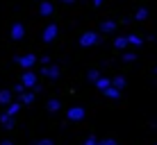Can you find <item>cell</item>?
<instances>
[{"label": "cell", "mask_w": 157, "mask_h": 145, "mask_svg": "<svg viewBox=\"0 0 157 145\" xmlns=\"http://www.w3.org/2000/svg\"><path fill=\"white\" fill-rule=\"evenodd\" d=\"M78 43L82 48H91L96 43H102V36H100V32H84V34L78 39Z\"/></svg>", "instance_id": "obj_1"}, {"label": "cell", "mask_w": 157, "mask_h": 145, "mask_svg": "<svg viewBox=\"0 0 157 145\" xmlns=\"http://www.w3.org/2000/svg\"><path fill=\"white\" fill-rule=\"evenodd\" d=\"M57 34H59V25L57 23H48L46 30H43V34H41V41L43 43H52V41L57 39Z\"/></svg>", "instance_id": "obj_2"}, {"label": "cell", "mask_w": 157, "mask_h": 145, "mask_svg": "<svg viewBox=\"0 0 157 145\" xmlns=\"http://www.w3.org/2000/svg\"><path fill=\"white\" fill-rule=\"evenodd\" d=\"M14 61L16 63H21V66L25 68V71H30L32 66H34L39 59H36V55H32V52H28V55H21V57H14Z\"/></svg>", "instance_id": "obj_3"}, {"label": "cell", "mask_w": 157, "mask_h": 145, "mask_svg": "<svg viewBox=\"0 0 157 145\" xmlns=\"http://www.w3.org/2000/svg\"><path fill=\"white\" fill-rule=\"evenodd\" d=\"M84 116H86V111H84V107H71V109L66 111V118L71 122H78V120H84Z\"/></svg>", "instance_id": "obj_4"}, {"label": "cell", "mask_w": 157, "mask_h": 145, "mask_svg": "<svg viewBox=\"0 0 157 145\" xmlns=\"http://www.w3.org/2000/svg\"><path fill=\"white\" fill-rule=\"evenodd\" d=\"M21 82H23L28 89H34L36 84H39V79H36V73H32V68H30V71H25L21 75Z\"/></svg>", "instance_id": "obj_5"}, {"label": "cell", "mask_w": 157, "mask_h": 145, "mask_svg": "<svg viewBox=\"0 0 157 145\" xmlns=\"http://www.w3.org/2000/svg\"><path fill=\"white\" fill-rule=\"evenodd\" d=\"M9 36H12L14 41H21L25 36V25L21 23V20H16V23L12 25V30H9Z\"/></svg>", "instance_id": "obj_6"}, {"label": "cell", "mask_w": 157, "mask_h": 145, "mask_svg": "<svg viewBox=\"0 0 157 145\" xmlns=\"http://www.w3.org/2000/svg\"><path fill=\"white\" fill-rule=\"evenodd\" d=\"M12 102H14V89H12V91H9V89H2V91H0V104H2V107H9Z\"/></svg>", "instance_id": "obj_7"}, {"label": "cell", "mask_w": 157, "mask_h": 145, "mask_svg": "<svg viewBox=\"0 0 157 145\" xmlns=\"http://www.w3.org/2000/svg\"><path fill=\"white\" fill-rule=\"evenodd\" d=\"M41 75L48 79H57L59 77V66H43L41 68Z\"/></svg>", "instance_id": "obj_8"}, {"label": "cell", "mask_w": 157, "mask_h": 145, "mask_svg": "<svg viewBox=\"0 0 157 145\" xmlns=\"http://www.w3.org/2000/svg\"><path fill=\"white\" fill-rule=\"evenodd\" d=\"M34 91H32V89H28V91H25V93H21L18 95V102H23V104H32V102H34Z\"/></svg>", "instance_id": "obj_9"}, {"label": "cell", "mask_w": 157, "mask_h": 145, "mask_svg": "<svg viewBox=\"0 0 157 145\" xmlns=\"http://www.w3.org/2000/svg\"><path fill=\"white\" fill-rule=\"evenodd\" d=\"M0 122H2V127H5V129H14V125H16V122H14V116H9L7 111H5V114L0 116Z\"/></svg>", "instance_id": "obj_10"}, {"label": "cell", "mask_w": 157, "mask_h": 145, "mask_svg": "<svg viewBox=\"0 0 157 145\" xmlns=\"http://www.w3.org/2000/svg\"><path fill=\"white\" fill-rule=\"evenodd\" d=\"M39 14H41V16H50V14H52V2L41 0V2H39Z\"/></svg>", "instance_id": "obj_11"}, {"label": "cell", "mask_w": 157, "mask_h": 145, "mask_svg": "<svg viewBox=\"0 0 157 145\" xmlns=\"http://www.w3.org/2000/svg\"><path fill=\"white\" fill-rule=\"evenodd\" d=\"M109 86H112V77H100L98 82H96V89L98 91H107Z\"/></svg>", "instance_id": "obj_12"}, {"label": "cell", "mask_w": 157, "mask_h": 145, "mask_svg": "<svg viewBox=\"0 0 157 145\" xmlns=\"http://www.w3.org/2000/svg\"><path fill=\"white\" fill-rule=\"evenodd\" d=\"M102 93H105L107 98H112V100H118V98H121V89H116L114 84H112V86L107 89V91H102Z\"/></svg>", "instance_id": "obj_13"}, {"label": "cell", "mask_w": 157, "mask_h": 145, "mask_svg": "<svg viewBox=\"0 0 157 145\" xmlns=\"http://www.w3.org/2000/svg\"><path fill=\"white\" fill-rule=\"evenodd\" d=\"M116 30V20H105V23H100V32H105V34H109V32Z\"/></svg>", "instance_id": "obj_14"}, {"label": "cell", "mask_w": 157, "mask_h": 145, "mask_svg": "<svg viewBox=\"0 0 157 145\" xmlns=\"http://www.w3.org/2000/svg\"><path fill=\"white\" fill-rule=\"evenodd\" d=\"M128 45H130L128 36H116V39H114V48H116V50H123V48H128Z\"/></svg>", "instance_id": "obj_15"}, {"label": "cell", "mask_w": 157, "mask_h": 145, "mask_svg": "<svg viewBox=\"0 0 157 145\" xmlns=\"http://www.w3.org/2000/svg\"><path fill=\"white\" fill-rule=\"evenodd\" d=\"M62 109V102H59L57 98H52V100H48V111L50 114H57V111Z\"/></svg>", "instance_id": "obj_16"}, {"label": "cell", "mask_w": 157, "mask_h": 145, "mask_svg": "<svg viewBox=\"0 0 157 145\" xmlns=\"http://www.w3.org/2000/svg\"><path fill=\"white\" fill-rule=\"evenodd\" d=\"M21 107H23V102H12V104H9L7 109H5V111H7L9 116H16V114L21 111Z\"/></svg>", "instance_id": "obj_17"}, {"label": "cell", "mask_w": 157, "mask_h": 145, "mask_svg": "<svg viewBox=\"0 0 157 145\" xmlns=\"http://www.w3.org/2000/svg\"><path fill=\"white\" fill-rule=\"evenodd\" d=\"M148 18V7H139L134 12V20H146Z\"/></svg>", "instance_id": "obj_18"}, {"label": "cell", "mask_w": 157, "mask_h": 145, "mask_svg": "<svg viewBox=\"0 0 157 145\" xmlns=\"http://www.w3.org/2000/svg\"><path fill=\"white\" fill-rule=\"evenodd\" d=\"M112 84L123 91V89H125V77H123V75H116V77H112Z\"/></svg>", "instance_id": "obj_19"}, {"label": "cell", "mask_w": 157, "mask_h": 145, "mask_svg": "<svg viewBox=\"0 0 157 145\" xmlns=\"http://www.w3.org/2000/svg\"><path fill=\"white\" fill-rule=\"evenodd\" d=\"M128 41H130V45H141L144 43V39H141V36H137V34H128Z\"/></svg>", "instance_id": "obj_20"}, {"label": "cell", "mask_w": 157, "mask_h": 145, "mask_svg": "<svg viewBox=\"0 0 157 145\" xmlns=\"http://www.w3.org/2000/svg\"><path fill=\"white\" fill-rule=\"evenodd\" d=\"M86 77H89V82H98V79L102 77V75H100V71H89V73H86Z\"/></svg>", "instance_id": "obj_21"}, {"label": "cell", "mask_w": 157, "mask_h": 145, "mask_svg": "<svg viewBox=\"0 0 157 145\" xmlns=\"http://www.w3.org/2000/svg\"><path fill=\"white\" fill-rule=\"evenodd\" d=\"M25 91H28V86H25V84H23V82H18V84H16V86H14V93H16V95H21V93H25Z\"/></svg>", "instance_id": "obj_22"}, {"label": "cell", "mask_w": 157, "mask_h": 145, "mask_svg": "<svg viewBox=\"0 0 157 145\" xmlns=\"http://www.w3.org/2000/svg\"><path fill=\"white\" fill-rule=\"evenodd\" d=\"M134 59H137L134 52H123V61H134Z\"/></svg>", "instance_id": "obj_23"}, {"label": "cell", "mask_w": 157, "mask_h": 145, "mask_svg": "<svg viewBox=\"0 0 157 145\" xmlns=\"http://www.w3.org/2000/svg\"><path fill=\"white\" fill-rule=\"evenodd\" d=\"M84 145H100V141H98L96 136H89V138L84 141Z\"/></svg>", "instance_id": "obj_24"}, {"label": "cell", "mask_w": 157, "mask_h": 145, "mask_svg": "<svg viewBox=\"0 0 157 145\" xmlns=\"http://www.w3.org/2000/svg\"><path fill=\"white\" fill-rule=\"evenodd\" d=\"M100 145H118V141H114V138H102Z\"/></svg>", "instance_id": "obj_25"}, {"label": "cell", "mask_w": 157, "mask_h": 145, "mask_svg": "<svg viewBox=\"0 0 157 145\" xmlns=\"http://www.w3.org/2000/svg\"><path fill=\"white\" fill-rule=\"evenodd\" d=\"M34 145H55V143H52L50 138H41V141H36Z\"/></svg>", "instance_id": "obj_26"}, {"label": "cell", "mask_w": 157, "mask_h": 145, "mask_svg": "<svg viewBox=\"0 0 157 145\" xmlns=\"http://www.w3.org/2000/svg\"><path fill=\"white\" fill-rule=\"evenodd\" d=\"M39 61H41V66H50V57H48V55H46V57H41Z\"/></svg>", "instance_id": "obj_27"}, {"label": "cell", "mask_w": 157, "mask_h": 145, "mask_svg": "<svg viewBox=\"0 0 157 145\" xmlns=\"http://www.w3.org/2000/svg\"><path fill=\"white\" fill-rule=\"evenodd\" d=\"M91 2H94V7H100V5L105 2V0H91Z\"/></svg>", "instance_id": "obj_28"}, {"label": "cell", "mask_w": 157, "mask_h": 145, "mask_svg": "<svg viewBox=\"0 0 157 145\" xmlns=\"http://www.w3.org/2000/svg\"><path fill=\"white\" fill-rule=\"evenodd\" d=\"M62 2H64V5H73L75 0H62Z\"/></svg>", "instance_id": "obj_29"}, {"label": "cell", "mask_w": 157, "mask_h": 145, "mask_svg": "<svg viewBox=\"0 0 157 145\" xmlns=\"http://www.w3.org/2000/svg\"><path fill=\"white\" fill-rule=\"evenodd\" d=\"M0 145H14L12 141H2V143H0Z\"/></svg>", "instance_id": "obj_30"}, {"label": "cell", "mask_w": 157, "mask_h": 145, "mask_svg": "<svg viewBox=\"0 0 157 145\" xmlns=\"http://www.w3.org/2000/svg\"><path fill=\"white\" fill-rule=\"evenodd\" d=\"M155 75H157V66H155Z\"/></svg>", "instance_id": "obj_31"}, {"label": "cell", "mask_w": 157, "mask_h": 145, "mask_svg": "<svg viewBox=\"0 0 157 145\" xmlns=\"http://www.w3.org/2000/svg\"><path fill=\"white\" fill-rule=\"evenodd\" d=\"M155 145H157V143H155Z\"/></svg>", "instance_id": "obj_32"}]
</instances>
